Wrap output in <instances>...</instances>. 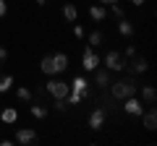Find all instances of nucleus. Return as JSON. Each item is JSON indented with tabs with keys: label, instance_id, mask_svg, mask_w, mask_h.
<instances>
[{
	"label": "nucleus",
	"instance_id": "f8f14e48",
	"mask_svg": "<svg viewBox=\"0 0 157 146\" xmlns=\"http://www.w3.org/2000/svg\"><path fill=\"white\" fill-rule=\"evenodd\" d=\"M141 99H144L149 107H155V102H157V91H155V86H141Z\"/></svg>",
	"mask_w": 157,
	"mask_h": 146
},
{
	"label": "nucleus",
	"instance_id": "423d86ee",
	"mask_svg": "<svg viewBox=\"0 0 157 146\" xmlns=\"http://www.w3.org/2000/svg\"><path fill=\"white\" fill-rule=\"evenodd\" d=\"M13 144H21V146L37 144V130H34V128H18V130H16V138H13Z\"/></svg>",
	"mask_w": 157,
	"mask_h": 146
},
{
	"label": "nucleus",
	"instance_id": "c85d7f7f",
	"mask_svg": "<svg viewBox=\"0 0 157 146\" xmlns=\"http://www.w3.org/2000/svg\"><path fill=\"white\" fill-rule=\"evenodd\" d=\"M6 13H8V5H6V0H0V18L6 16Z\"/></svg>",
	"mask_w": 157,
	"mask_h": 146
},
{
	"label": "nucleus",
	"instance_id": "5701e85b",
	"mask_svg": "<svg viewBox=\"0 0 157 146\" xmlns=\"http://www.w3.org/2000/svg\"><path fill=\"white\" fill-rule=\"evenodd\" d=\"M102 39H105V37H102V31H92V34H89V47H100Z\"/></svg>",
	"mask_w": 157,
	"mask_h": 146
},
{
	"label": "nucleus",
	"instance_id": "7c9ffc66",
	"mask_svg": "<svg viewBox=\"0 0 157 146\" xmlns=\"http://www.w3.org/2000/svg\"><path fill=\"white\" fill-rule=\"evenodd\" d=\"M131 3H134V5H139V8H141V5H144V3H147V0H131Z\"/></svg>",
	"mask_w": 157,
	"mask_h": 146
},
{
	"label": "nucleus",
	"instance_id": "6e6552de",
	"mask_svg": "<svg viewBox=\"0 0 157 146\" xmlns=\"http://www.w3.org/2000/svg\"><path fill=\"white\" fill-rule=\"evenodd\" d=\"M123 110L131 115V118H141V112H144V107H141V102L136 99V97H128V99H123Z\"/></svg>",
	"mask_w": 157,
	"mask_h": 146
},
{
	"label": "nucleus",
	"instance_id": "2f4dec72",
	"mask_svg": "<svg viewBox=\"0 0 157 146\" xmlns=\"http://www.w3.org/2000/svg\"><path fill=\"white\" fill-rule=\"evenodd\" d=\"M34 3H37V5H47V0H34Z\"/></svg>",
	"mask_w": 157,
	"mask_h": 146
},
{
	"label": "nucleus",
	"instance_id": "a878e982",
	"mask_svg": "<svg viewBox=\"0 0 157 146\" xmlns=\"http://www.w3.org/2000/svg\"><path fill=\"white\" fill-rule=\"evenodd\" d=\"M73 37H76V39H81V37H84V26H81V24H76V26H73Z\"/></svg>",
	"mask_w": 157,
	"mask_h": 146
},
{
	"label": "nucleus",
	"instance_id": "393cba45",
	"mask_svg": "<svg viewBox=\"0 0 157 146\" xmlns=\"http://www.w3.org/2000/svg\"><path fill=\"white\" fill-rule=\"evenodd\" d=\"M52 107H55L58 112H63V110H68V102L66 99H55V104H52Z\"/></svg>",
	"mask_w": 157,
	"mask_h": 146
},
{
	"label": "nucleus",
	"instance_id": "6ab92c4d",
	"mask_svg": "<svg viewBox=\"0 0 157 146\" xmlns=\"http://www.w3.org/2000/svg\"><path fill=\"white\" fill-rule=\"evenodd\" d=\"M39 68H42V73H47V76H55V68H52V55H45V57H42Z\"/></svg>",
	"mask_w": 157,
	"mask_h": 146
},
{
	"label": "nucleus",
	"instance_id": "ddd939ff",
	"mask_svg": "<svg viewBox=\"0 0 157 146\" xmlns=\"http://www.w3.org/2000/svg\"><path fill=\"white\" fill-rule=\"evenodd\" d=\"M0 120H3V123H16V120H18V110H16V107L0 110Z\"/></svg>",
	"mask_w": 157,
	"mask_h": 146
},
{
	"label": "nucleus",
	"instance_id": "a211bd4d",
	"mask_svg": "<svg viewBox=\"0 0 157 146\" xmlns=\"http://www.w3.org/2000/svg\"><path fill=\"white\" fill-rule=\"evenodd\" d=\"M144 128H147V130H155V128H157V112H155V110L144 112Z\"/></svg>",
	"mask_w": 157,
	"mask_h": 146
},
{
	"label": "nucleus",
	"instance_id": "f03ea898",
	"mask_svg": "<svg viewBox=\"0 0 157 146\" xmlns=\"http://www.w3.org/2000/svg\"><path fill=\"white\" fill-rule=\"evenodd\" d=\"M45 91H47V94L52 97V99H66V97H68V91H71V89H68V84H66V81L50 78V81L45 84Z\"/></svg>",
	"mask_w": 157,
	"mask_h": 146
},
{
	"label": "nucleus",
	"instance_id": "b1692460",
	"mask_svg": "<svg viewBox=\"0 0 157 146\" xmlns=\"http://www.w3.org/2000/svg\"><path fill=\"white\" fill-rule=\"evenodd\" d=\"M110 13H113L115 18H123V16H126V13H123V8L118 5V3H110Z\"/></svg>",
	"mask_w": 157,
	"mask_h": 146
},
{
	"label": "nucleus",
	"instance_id": "dca6fc26",
	"mask_svg": "<svg viewBox=\"0 0 157 146\" xmlns=\"http://www.w3.org/2000/svg\"><path fill=\"white\" fill-rule=\"evenodd\" d=\"M89 16H92V21H105L107 18V11L102 5H92L89 8Z\"/></svg>",
	"mask_w": 157,
	"mask_h": 146
},
{
	"label": "nucleus",
	"instance_id": "9d476101",
	"mask_svg": "<svg viewBox=\"0 0 157 146\" xmlns=\"http://www.w3.org/2000/svg\"><path fill=\"white\" fill-rule=\"evenodd\" d=\"M94 84L100 86V89H107V86H110V71H107V68H94Z\"/></svg>",
	"mask_w": 157,
	"mask_h": 146
},
{
	"label": "nucleus",
	"instance_id": "39448f33",
	"mask_svg": "<svg viewBox=\"0 0 157 146\" xmlns=\"http://www.w3.org/2000/svg\"><path fill=\"white\" fill-rule=\"evenodd\" d=\"M97 65H100V57H97L94 47H89V45H86V47H84V55H81V68H84V71L89 73V71H94Z\"/></svg>",
	"mask_w": 157,
	"mask_h": 146
},
{
	"label": "nucleus",
	"instance_id": "9b49d317",
	"mask_svg": "<svg viewBox=\"0 0 157 146\" xmlns=\"http://www.w3.org/2000/svg\"><path fill=\"white\" fill-rule=\"evenodd\" d=\"M52 68H55V73H63V71H68V55H63V52L52 55Z\"/></svg>",
	"mask_w": 157,
	"mask_h": 146
},
{
	"label": "nucleus",
	"instance_id": "412c9836",
	"mask_svg": "<svg viewBox=\"0 0 157 146\" xmlns=\"http://www.w3.org/2000/svg\"><path fill=\"white\" fill-rule=\"evenodd\" d=\"M13 86V76H0V94H6Z\"/></svg>",
	"mask_w": 157,
	"mask_h": 146
},
{
	"label": "nucleus",
	"instance_id": "0eeeda50",
	"mask_svg": "<svg viewBox=\"0 0 157 146\" xmlns=\"http://www.w3.org/2000/svg\"><path fill=\"white\" fill-rule=\"evenodd\" d=\"M89 128L92 130H102L105 128V110L102 107H94L89 112Z\"/></svg>",
	"mask_w": 157,
	"mask_h": 146
},
{
	"label": "nucleus",
	"instance_id": "1a4fd4ad",
	"mask_svg": "<svg viewBox=\"0 0 157 146\" xmlns=\"http://www.w3.org/2000/svg\"><path fill=\"white\" fill-rule=\"evenodd\" d=\"M68 94H78V97H84L86 94V89H89V81L84 78V76H76V78L71 81V84H68Z\"/></svg>",
	"mask_w": 157,
	"mask_h": 146
},
{
	"label": "nucleus",
	"instance_id": "7ed1b4c3",
	"mask_svg": "<svg viewBox=\"0 0 157 146\" xmlns=\"http://www.w3.org/2000/svg\"><path fill=\"white\" fill-rule=\"evenodd\" d=\"M105 68H107V71H118V73L126 71V57L121 55L118 50H110L105 55Z\"/></svg>",
	"mask_w": 157,
	"mask_h": 146
},
{
	"label": "nucleus",
	"instance_id": "4468645a",
	"mask_svg": "<svg viewBox=\"0 0 157 146\" xmlns=\"http://www.w3.org/2000/svg\"><path fill=\"white\" fill-rule=\"evenodd\" d=\"M118 21H121V24H118V31H121V34H123V37H134V24H131L128 21V18H118Z\"/></svg>",
	"mask_w": 157,
	"mask_h": 146
},
{
	"label": "nucleus",
	"instance_id": "f257e3e1",
	"mask_svg": "<svg viewBox=\"0 0 157 146\" xmlns=\"http://www.w3.org/2000/svg\"><path fill=\"white\" fill-rule=\"evenodd\" d=\"M136 91H139V86H136L131 78L115 81V84L110 81V97L115 102H123V99H128V97H136Z\"/></svg>",
	"mask_w": 157,
	"mask_h": 146
},
{
	"label": "nucleus",
	"instance_id": "f3484780",
	"mask_svg": "<svg viewBox=\"0 0 157 146\" xmlns=\"http://www.w3.org/2000/svg\"><path fill=\"white\" fill-rule=\"evenodd\" d=\"M29 112H32V118H47V107L45 104H42V102H37V104H32V107H29Z\"/></svg>",
	"mask_w": 157,
	"mask_h": 146
},
{
	"label": "nucleus",
	"instance_id": "c756f323",
	"mask_svg": "<svg viewBox=\"0 0 157 146\" xmlns=\"http://www.w3.org/2000/svg\"><path fill=\"white\" fill-rule=\"evenodd\" d=\"M100 5H110V3H118V0H97Z\"/></svg>",
	"mask_w": 157,
	"mask_h": 146
},
{
	"label": "nucleus",
	"instance_id": "20e7f679",
	"mask_svg": "<svg viewBox=\"0 0 157 146\" xmlns=\"http://www.w3.org/2000/svg\"><path fill=\"white\" fill-rule=\"evenodd\" d=\"M147 68H149V63H147L144 55H134L126 60V71H131L134 76H141V73H147Z\"/></svg>",
	"mask_w": 157,
	"mask_h": 146
},
{
	"label": "nucleus",
	"instance_id": "cd10ccee",
	"mask_svg": "<svg viewBox=\"0 0 157 146\" xmlns=\"http://www.w3.org/2000/svg\"><path fill=\"white\" fill-rule=\"evenodd\" d=\"M6 60H8V50H6V47H0V65H3Z\"/></svg>",
	"mask_w": 157,
	"mask_h": 146
},
{
	"label": "nucleus",
	"instance_id": "aec40b11",
	"mask_svg": "<svg viewBox=\"0 0 157 146\" xmlns=\"http://www.w3.org/2000/svg\"><path fill=\"white\" fill-rule=\"evenodd\" d=\"M16 97L21 102H32V89H26V86H18L16 89Z\"/></svg>",
	"mask_w": 157,
	"mask_h": 146
},
{
	"label": "nucleus",
	"instance_id": "4be33fe9",
	"mask_svg": "<svg viewBox=\"0 0 157 146\" xmlns=\"http://www.w3.org/2000/svg\"><path fill=\"white\" fill-rule=\"evenodd\" d=\"M118 102L113 99V97H102V110H105V112H113V110H118Z\"/></svg>",
	"mask_w": 157,
	"mask_h": 146
},
{
	"label": "nucleus",
	"instance_id": "2eb2a0df",
	"mask_svg": "<svg viewBox=\"0 0 157 146\" xmlns=\"http://www.w3.org/2000/svg\"><path fill=\"white\" fill-rule=\"evenodd\" d=\"M63 16H66V21H76L78 18V11H76V5H73V3H66V5H63Z\"/></svg>",
	"mask_w": 157,
	"mask_h": 146
},
{
	"label": "nucleus",
	"instance_id": "bb28decb",
	"mask_svg": "<svg viewBox=\"0 0 157 146\" xmlns=\"http://www.w3.org/2000/svg\"><path fill=\"white\" fill-rule=\"evenodd\" d=\"M136 55V47H126V52H123V57L128 60V57H134Z\"/></svg>",
	"mask_w": 157,
	"mask_h": 146
}]
</instances>
